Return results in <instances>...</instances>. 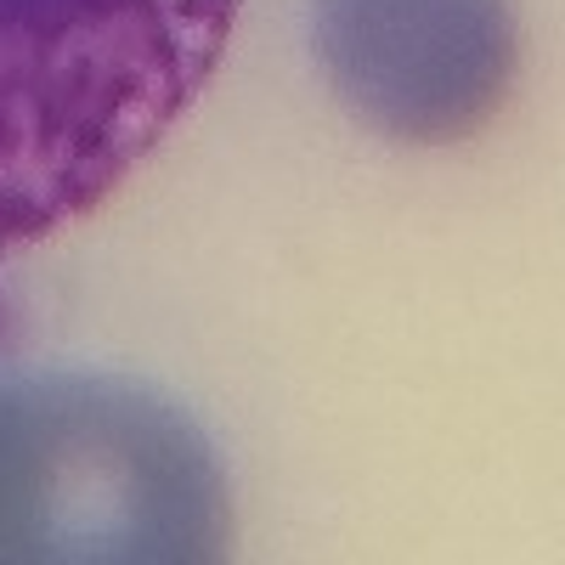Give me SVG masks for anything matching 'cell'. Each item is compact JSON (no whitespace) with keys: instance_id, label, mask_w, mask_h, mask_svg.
I'll use <instances>...</instances> for the list:
<instances>
[{"instance_id":"cell-1","label":"cell","mask_w":565,"mask_h":565,"mask_svg":"<svg viewBox=\"0 0 565 565\" xmlns=\"http://www.w3.org/2000/svg\"><path fill=\"white\" fill-rule=\"evenodd\" d=\"M232 23L238 0H0V260L119 193Z\"/></svg>"},{"instance_id":"cell-2","label":"cell","mask_w":565,"mask_h":565,"mask_svg":"<svg viewBox=\"0 0 565 565\" xmlns=\"http://www.w3.org/2000/svg\"><path fill=\"white\" fill-rule=\"evenodd\" d=\"M232 548L193 413L119 373L0 367V565H204Z\"/></svg>"},{"instance_id":"cell-3","label":"cell","mask_w":565,"mask_h":565,"mask_svg":"<svg viewBox=\"0 0 565 565\" xmlns=\"http://www.w3.org/2000/svg\"><path fill=\"white\" fill-rule=\"evenodd\" d=\"M311 40L334 97L413 148L476 136L514 79L509 0H317Z\"/></svg>"}]
</instances>
